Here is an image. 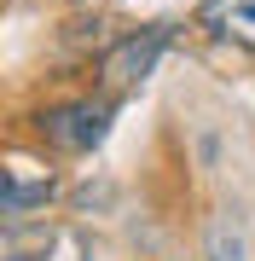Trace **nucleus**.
<instances>
[{"label": "nucleus", "mask_w": 255, "mask_h": 261, "mask_svg": "<svg viewBox=\"0 0 255 261\" xmlns=\"http://www.w3.org/2000/svg\"><path fill=\"white\" fill-rule=\"evenodd\" d=\"M41 134L58 151H93L110 134V105L104 99H70V105H58V111L41 116Z\"/></svg>", "instance_id": "f257e3e1"}, {"label": "nucleus", "mask_w": 255, "mask_h": 261, "mask_svg": "<svg viewBox=\"0 0 255 261\" xmlns=\"http://www.w3.org/2000/svg\"><path fill=\"white\" fill-rule=\"evenodd\" d=\"M168 47V29H139V35H128V41H116L110 53H104V82L110 87H133V82H145V75L157 70V53Z\"/></svg>", "instance_id": "f03ea898"}, {"label": "nucleus", "mask_w": 255, "mask_h": 261, "mask_svg": "<svg viewBox=\"0 0 255 261\" xmlns=\"http://www.w3.org/2000/svg\"><path fill=\"white\" fill-rule=\"evenodd\" d=\"M197 18L215 29V35H226V41L255 53V0H203Z\"/></svg>", "instance_id": "7ed1b4c3"}, {"label": "nucleus", "mask_w": 255, "mask_h": 261, "mask_svg": "<svg viewBox=\"0 0 255 261\" xmlns=\"http://www.w3.org/2000/svg\"><path fill=\"white\" fill-rule=\"evenodd\" d=\"M203 255H209V261H249V255H244V232H238L226 215H215V221H209Z\"/></svg>", "instance_id": "20e7f679"}, {"label": "nucleus", "mask_w": 255, "mask_h": 261, "mask_svg": "<svg viewBox=\"0 0 255 261\" xmlns=\"http://www.w3.org/2000/svg\"><path fill=\"white\" fill-rule=\"evenodd\" d=\"M47 197H52V180H18V174H6V192H0V203H6V215H23V209L47 203Z\"/></svg>", "instance_id": "39448f33"}]
</instances>
